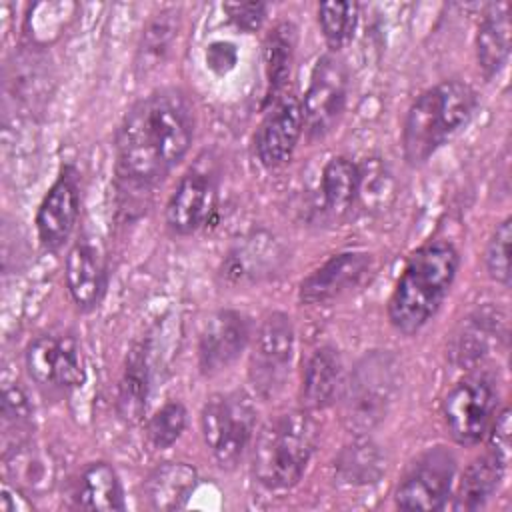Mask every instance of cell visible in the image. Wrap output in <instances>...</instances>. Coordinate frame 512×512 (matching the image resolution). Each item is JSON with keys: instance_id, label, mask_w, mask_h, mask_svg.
I'll list each match as a JSON object with an SVG mask.
<instances>
[{"instance_id": "obj_4", "label": "cell", "mask_w": 512, "mask_h": 512, "mask_svg": "<svg viewBox=\"0 0 512 512\" xmlns=\"http://www.w3.org/2000/svg\"><path fill=\"white\" fill-rule=\"evenodd\" d=\"M316 422L306 410L270 418L252 444V474L268 490L292 488L316 448Z\"/></svg>"}, {"instance_id": "obj_30", "label": "cell", "mask_w": 512, "mask_h": 512, "mask_svg": "<svg viewBox=\"0 0 512 512\" xmlns=\"http://www.w3.org/2000/svg\"><path fill=\"white\" fill-rule=\"evenodd\" d=\"M510 222H512L510 218H504L494 228V232L486 244V252H484V262H486V270H488L490 278L502 286L510 284V256H508L510 238H512Z\"/></svg>"}, {"instance_id": "obj_21", "label": "cell", "mask_w": 512, "mask_h": 512, "mask_svg": "<svg viewBox=\"0 0 512 512\" xmlns=\"http://www.w3.org/2000/svg\"><path fill=\"white\" fill-rule=\"evenodd\" d=\"M504 332V318L494 308H482L472 314L456 334L452 344V360L458 366H470L482 360Z\"/></svg>"}, {"instance_id": "obj_18", "label": "cell", "mask_w": 512, "mask_h": 512, "mask_svg": "<svg viewBox=\"0 0 512 512\" xmlns=\"http://www.w3.org/2000/svg\"><path fill=\"white\" fill-rule=\"evenodd\" d=\"M510 6L506 2H492L486 6L478 34L476 58L478 68L486 78L496 76L510 54Z\"/></svg>"}, {"instance_id": "obj_20", "label": "cell", "mask_w": 512, "mask_h": 512, "mask_svg": "<svg viewBox=\"0 0 512 512\" xmlns=\"http://www.w3.org/2000/svg\"><path fill=\"white\" fill-rule=\"evenodd\" d=\"M342 360L330 346L318 348L306 362L302 380V402L308 410L330 406L342 390Z\"/></svg>"}, {"instance_id": "obj_14", "label": "cell", "mask_w": 512, "mask_h": 512, "mask_svg": "<svg viewBox=\"0 0 512 512\" xmlns=\"http://www.w3.org/2000/svg\"><path fill=\"white\" fill-rule=\"evenodd\" d=\"M250 338V322L236 310L214 312L198 340V364L204 374L226 370L246 348Z\"/></svg>"}, {"instance_id": "obj_15", "label": "cell", "mask_w": 512, "mask_h": 512, "mask_svg": "<svg viewBox=\"0 0 512 512\" xmlns=\"http://www.w3.org/2000/svg\"><path fill=\"white\" fill-rule=\"evenodd\" d=\"M372 264L366 252H340L306 276L300 284L298 298L302 304H328L356 288Z\"/></svg>"}, {"instance_id": "obj_3", "label": "cell", "mask_w": 512, "mask_h": 512, "mask_svg": "<svg viewBox=\"0 0 512 512\" xmlns=\"http://www.w3.org/2000/svg\"><path fill=\"white\" fill-rule=\"evenodd\" d=\"M476 106L474 88L460 80H444L424 90L404 118L402 150L406 162L410 166L424 164L470 122Z\"/></svg>"}, {"instance_id": "obj_1", "label": "cell", "mask_w": 512, "mask_h": 512, "mask_svg": "<svg viewBox=\"0 0 512 512\" xmlns=\"http://www.w3.org/2000/svg\"><path fill=\"white\" fill-rule=\"evenodd\" d=\"M194 122L186 98L158 90L138 100L116 132V170L130 184L148 186L164 178L188 152Z\"/></svg>"}, {"instance_id": "obj_9", "label": "cell", "mask_w": 512, "mask_h": 512, "mask_svg": "<svg viewBox=\"0 0 512 512\" xmlns=\"http://www.w3.org/2000/svg\"><path fill=\"white\" fill-rule=\"evenodd\" d=\"M348 96V70L336 54L318 58L302 102L304 130L310 140L328 136L342 118Z\"/></svg>"}, {"instance_id": "obj_8", "label": "cell", "mask_w": 512, "mask_h": 512, "mask_svg": "<svg viewBox=\"0 0 512 512\" xmlns=\"http://www.w3.org/2000/svg\"><path fill=\"white\" fill-rule=\"evenodd\" d=\"M496 414L494 384L484 374L458 380L442 402V416L450 436L464 446L480 442Z\"/></svg>"}, {"instance_id": "obj_32", "label": "cell", "mask_w": 512, "mask_h": 512, "mask_svg": "<svg viewBox=\"0 0 512 512\" xmlns=\"http://www.w3.org/2000/svg\"><path fill=\"white\" fill-rule=\"evenodd\" d=\"M222 8L232 24L246 32L258 30L266 18V4L262 2H226Z\"/></svg>"}, {"instance_id": "obj_33", "label": "cell", "mask_w": 512, "mask_h": 512, "mask_svg": "<svg viewBox=\"0 0 512 512\" xmlns=\"http://www.w3.org/2000/svg\"><path fill=\"white\" fill-rule=\"evenodd\" d=\"M166 16L168 14H162L160 18H156L148 26V30L144 34V50H146V54H150V52L158 54V50H166V46L170 42V36H172V24L168 22Z\"/></svg>"}, {"instance_id": "obj_6", "label": "cell", "mask_w": 512, "mask_h": 512, "mask_svg": "<svg viewBox=\"0 0 512 512\" xmlns=\"http://www.w3.org/2000/svg\"><path fill=\"white\" fill-rule=\"evenodd\" d=\"M398 390V366L386 352H372L354 370L346 388V422L362 434L376 426Z\"/></svg>"}, {"instance_id": "obj_26", "label": "cell", "mask_w": 512, "mask_h": 512, "mask_svg": "<svg viewBox=\"0 0 512 512\" xmlns=\"http://www.w3.org/2000/svg\"><path fill=\"white\" fill-rule=\"evenodd\" d=\"M150 392L148 352L144 344L132 348L118 388V412L126 422H138L146 410Z\"/></svg>"}, {"instance_id": "obj_28", "label": "cell", "mask_w": 512, "mask_h": 512, "mask_svg": "<svg viewBox=\"0 0 512 512\" xmlns=\"http://www.w3.org/2000/svg\"><path fill=\"white\" fill-rule=\"evenodd\" d=\"M318 22L322 34L332 50L346 46L356 30L358 4L356 2H322L318 6Z\"/></svg>"}, {"instance_id": "obj_16", "label": "cell", "mask_w": 512, "mask_h": 512, "mask_svg": "<svg viewBox=\"0 0 512 512\" xmlns=\"http://www.w3.org/2000/svg\"><path fill=\"white\" fill-rule=\"evenodd\" d=\"M216 206L214 180L200 170L186 172L166 204V224L176 234H192L204 226Z\"/></svg>"}, {"instance_id": "obj_2", "label": "cell", "mask_w": 512, "mask_h": 512, "mask_svg": "<svg viewBox=\"0 0 512 512\" xmlns=\"http://www.w3.org/2000/svg\"><path fill=\"white\" fill-rule=\"evenodd\" d=\"M458 262V252L448 242L426 244L410 256L388 300V318L398 332L416 334L438 312Z\"/></svg>"}, {"instance_id": "obj_24", "label": "cell", "mask_w": 512, "mask_h": 512, "mask_svg": "<svg viewBox=\"0 0 512 512\" xmlns=\"http://www.w3.org/2000/svg\"><path fill=\"white\" fill-rule=\"evenodd\" d=\"M296 46V28L290 22L276 24L262 46V64L268 88V100H276L282 96L286 80L290 76L292 60Z\"/></svg>"}, {"instance_id": "obj_11", "label": "cell", "mask_w": 512, "mask_h": 512, "mask_svg": "<svg viewBox=\"0 0 512 512\" xmlns=\"http://www.w3.org/2000/svg\"><path fill=\"white\" fill-rule=\"evenodd\" d=\"M26 368L40 386L76 388L84 382L82 354L72 338L38 336L26 348Z\"/></svg>"}, {"instance_id": "obj_29", "label": "cell", "mask_w": 512, "mask_h": 512, "mask_svg": "<svg viewBox=\"0 0 512 512\" xmlns=\"http://www.w3.org/2000/svg\"><path fill=\"white\" fill-rule=\"evenodd\" d=\"M186 428V408L180 402H166L146 424V436L154 448L172 446Z\"/></svg>"}, {"instance_id": "obj_23", "label": "cell", "mask_w": 512, "mask_h": 512, "mask_svg": "<svg viewBox=\"0 0 512 512\" xmlns=\"http://www.w3.org/2000/svg\"><path fill=\"white\" fill-rule=\"evenodd\" d=\"M506 472V464L494 454L486 452L476 458L462 474L454 508L458 510H478L496 494Z\"/></svg>"}, {"instance_id": "obj_31", "label": "cell", "mask_w": 512, "mask_h": 512, "mask_svg": "<svg viewBox=\"0 0 512 512\" xmlns=\"http://www.w3.org/2000/svg\"><path fill=\"white\" fill-rule=\"evenodd\" d=\"M488 452L508 466L510 462V408L494 414L488 426Z\"/></svg>"}, {"instance_id": "obj_13", "label": "cell", "mask_w": 512, "mask_h": 512, "mask_svg": "<svg viewBox=\"0 0 512 512\" xmlns=\"http://www.w3.org/2000/svg\"><path fill=\"white\" fill-rule=\"evenodd\" d=\"M80 212L76 172L66 166L42 198L36 212V230L44 248L58 250L74 232Z\"/></svg>"}, {"instance_id": "obj_25", "label": "cell", "mask_w": 512, "mask_h": 512, "mask_svg": "<svg viewBox=\"0 0 512 512\" xmlns=\"http://www.w3.org/2000/svg\"><path fill=\"white\" fill-rule=\"evenodd\" d=\"M360 170L358 164L344 156L330 158L322 168L320 176V194L322 206L332 216L346 214L358 198Z\"/></svg>"}, {"instance_id": "obj_10", "label": "cell", "mask_w": 512, "mask_h": 512, "mask_svg": "<svg viewBox=\"0 0 512 512\" xmlns=\"http://www.w3.org/2000/svg\"><path fill=\"white\" fill-rule=\"evenodd\" d=\"M456 472L454 456L432 448L416 458L396 488V504L406 510H442L450 498Z\"/></svg>"}, {"instance_id": "obj_17", "label": "cell", "mask_w": 512, "mask_h": 512, "mask_svg": "<svg viewBox=\"0 0 512 512\" xmlns=\"http://www.w3.org/2000/svg\"><path fill=\"white\" fill-rule=\"evenodd\" d=\"M66 288L80 310H92L100 304L106 290V268L98 250L86 242H76L64 266Z\"/></svg>"}, {"instance_id": "obj_22", "label": "cell", "mask_w": 512, "mask_h": 512, "mask_svg": "<svg viewBox=\"0 0 512 512\" xmlns=\"http://www.w3.org/2000/svg\"><path fill=\"white\" fill-rule=\"evenodd\" d=\"M76 506L84 510H124V492L116 470L108 462H92L76 480Z\"/></svg>"}, {"instance_id": "obj_12", "label": "cell", "mask_w": 512, "mask_h": 512, "mask_svg": "<svg viewBox=\"0 0 512 512\" xmlns=\"http://www.w3.org/2000/svg\"><path fill=\"white\" fill-rule=\"evenodd\" d=\"M304 130L302 102L294 94H282L256 132V154L262 166L276 168L290 160Z\"/></svg>"}, {"instance_id": "obj_19", "label": "cell", "mask_w": 512, "mask_h": 512, "mask_svg": "<svg viewBox=\"0 0 512 512\" xmlns=\"http://www.w3.org/2000/svg\"><path fill=\"white\" fill-rule=\"evenodd\" d=\"M196 484L198 474L192 466L186 462H164L146 478L144 496L152 510H178L186 506Z\"/></svg>"}, {"instance_id": "obj_27", "label": "cell", "mask_w": 512, "mask_h": 512, "mask_svg": "<svg viewBox=\"0 0 512 512\" xmlns=\"http://www.w3.org/2000/svg\"><path fill=\"white\" fill-rule=\"evenodd\" d=\"M384 456L368 438H356L336 458V474L342 482L364 486L376 482L384 472Z\"/></svg>"}, {"instance_id": "obj_5", "label": "cell", "mask_w": 512, "mask_h": 512, "mask_svg": "<svg viewBox=\"0 0 512 512\" xmlns=\"http://www.w3.org/2000/svg\"><path fill=\"white\" fill-rule=\"evenodd\" d=\"M256 412L244 392L212 394L202 412V438L222 468H234L248 448Z\"/></svg>"}, {"instance_id": "obj_7", "label": "cell", "mask_w": 512, "mask_h": 512, "mask_svg": "<svg viewBox=\"0 0 512 512\" xmlns=\"http://www.w3.org/2000/svg\"><path fill=\"white\" fill-rule=\"evenodd\" d=\"M294 354V326L284 312H270L258 326L252 354L250 380L262 398L276 396L288 378Z\"/></svg>"}]
</instances>
